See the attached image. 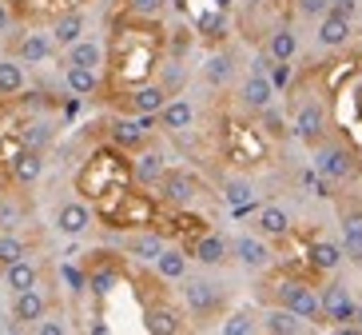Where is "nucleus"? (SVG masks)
I'll return each instance as SVG.
<instances>
[{
  "label": "nucleus",
  "mask_w": 362,
  "mask_h": 335,
  "mask_svg": "<svg viewBox=\"0 0 362 335\" xmlns=\"http://www.w3.org/2000/svg\"><path fill=\"white\" fill-rule=\"evenodd\" d=\"M310 168L327 180V184H351L358 176V160L354 152L339 140H319L315 144V156H310Z\"/></svg>",
  "instance_id": "nucleus-1"
},
{
  "label": "nucleus",
  "mask_w": 362,
  "mask_h": 335,
  "mask_svg": "<svg viewBox=\"0 0 362 335\" xmlns=\"http://www.w3.org/2000/svg\"><path fill=\"white\" fill-rule=\"evenodd\" d=\"M271 300H275L279 307L295 312L298 319H307V324H319V319H322L319 292H315L310 283H303V280H279L275 288H271Z\"/></svg>",
  "instance_id": "nucleus-2"
},
{
  "label": "nucleus",
  "mask_w": 362,
  "mask_h": 335,
  "mask_svg": "<svg viewBox=\"0 0 362 335\" xmlns=\"http://www.w3.org/2000/svg\"><path fill=\"white\" fill-rule=\"evenodd\" d=\"M156 192H160V200L168 208H187V204H195V195H199V176L187 172V168H168V172L160 176Z\"/></svg>",
  "instance_id": "nucleus-3"
},
{
  "label": "nucleus",
  "mask_w": 362,
  "mask_h": 335,
  "mask_svg": "<svg viewBox=\"0 0 362 335\" xmlns=\"http://www.w3.org/2000/svg\"><path fill=\"white\" fill-rule=\"evenodd\" d=\"M327 128H330V116H327V108H322L319 100H303L295 108V120H291V136H298L303 144H315L319 140H327Z\"/></svg>",
  "instance_id": "nucleus-4"
},
{
  "label": "nucleus",
  "mask_w": 362,
  "mask_h": 335,
  "mask_svg": "<svg viewBox=\"0 0 362 335\" xmlns=\"http://www.w3.org/2000/svg\"><path fill=\"white\" fill-rule=\"evenodd\" d=\"M231 256L239 268L247 271H267L275 263V251H271V239H263L259 232H243V236L231 239Z\"/></svg>",
  "instance_id": "nucleus-5"
},
{
  "label": "nucleus",
  "mask_w": 362,
  "mask_h": 335,
  "mask_svg": "<svg viewBox=\"0 0 362 335\" xmlns=\"http://www.w3.org/2000/svg\"><path fill=\"white\" fill-rule=\"evenodd\" d=\"M92 224H96V212H92L88 200H64V204L56 208V216H52V227L60 232V236H68V239L88 236Z\"/></svg>",
  "instance_id": "nucleus-6"
},
{
  "label": "nucleus",
  "mask_w": 362,
  "mask_h": 335,
  "mask_svg": "<svg viewBox=\"0 0 362 335\" xmlns=\"http://www.w3.org/2000/svg\"><path fill=\"white\" fill-rule=\"evenodd\" d=\"M183 303L192 315H211L223 303V288L215 280H203V276H183Z\"/></svg>",
  "instance_id": "nucleus-7"
},
{
  "label": "nucleus",
  "mask_w": 362,
  "mask_h": 335,
  "mask_svg": "<svg viewBox=\"0 0 362 335\" xmlns=\"http://www.w3.org/2000/svg\"><path fill=\"white\" fill-rule=\"evenodd\" d=\"M319 300H322V319H327L330 327H354L358 300L351 295V288H346V283H330Z\"/></svg>",
  "instance_id": "nucleus-8"
},
{
  "label": "nucleus",
  "mask_w": 362,
  "mask_h": 335,
  "mask_svg": "<svg viewBox=\"0 0 362 335\" xmlns=\"http://www.w3.org/2000/svg\"><path fill=\"white\" fill-rule=\"evenodd\" d=\"M151 120L156 116H119L112 120V128H107V136H112V144L124 152H139V148H148V136H151Z\"/></svg>",
  "instance_id": "nucleus-9"
},
{
  "label": "nucleus",
  "mask_w": 362,
  "mask_h": 335,
  "mask_svg": "<svg viewBox=\"0 0 362 335\" xmlns=\"http://www.w3.org/2000/svg\"><path fill=\"white\" fill-rule=\"evenodd\" d=\"M239 104H243L247 112H263L275 104V84H271V76L259 72V68H251V72L243 76V84H239Z\"/></svg>",
  "instance_id": "nucleus-10"
},
{
  "label": "nucleus",
  "mask_w": 362,
  "mask_h": 335,
  "mask_svg": "<svg viewBox=\"0 0 362 335\" xmlns=\"http://www.w3.org/2000/svg\"><path fill=\"white\" fill-rule=\"evenodd\" d=\"M171 100V88L163 80H148L128 92V112L132 116H160V108Z\"/></svg>",
  "instance_id": "nucleus-11"
},
{
  "label": "nucleus",
  "mask_w": 362,
  "mask_h": 335,
  "mask_svg": "<svg viewBox=\"0 0 362 335\" xmlns=\"http://www.w3.org/2000/svg\"><path fill=\"white\" fill-rule=\"evenodd\" d=\"M8 176H12V184L16 188H33L40 184V176H44V152L40 148H16L8 156Z\"/></svg>",
  "instance_id": "nucleus-12"
},
{
  "label": "nucleus",
  "mask_w": 362,
  "mask_h": 335,
  "mask_svg": "<svg viewBox=\"0 0 362 335\" xmlns=\"http://www.w3.org/2000/svg\"><path fill=\"white\" fill-rule=\"evenodd\" d=\"M255 232L263 239H287L295 232V216L283 204H259L255 208Z\"/></svg>",
  "instance_id": "nucleus-13"
},
{
  "label": "nucleus",
  "mask_w": 362,
  "mask_h": 335,
  "mask_svg": "<svg viewBox=\"0 0 362 335\" xmlns=\"http://www.w3.org/2000/svg\"><path fill=\"white\" fill-rule=\"evenodd\" d=\"M56 52H60V48H56L52 33H44V28L24 33L21 40H16V48H12V56H16V60H24V64H48Z\"/></svg>",
  "instance_id": "nucleus-14"
},
{
  "label": "nucleus",
  "mask_w": 362,
  "mask_h": 335,
  "mask_svg": "<svg viewBox=\"0 0 362 335\" xmlns=\"http://www.w3.org/2000/svg\"><path fill=\"white\" fill-rule=\"evenodd\" d=\"M351 33H354V21H346V16H339V12H322L319 21H315V40H319V48H346L351 44Z\"/></svg>",
  "instance_id": "nucleus-15"
},
{
  "label": "nucleus",
  "mask_w": 362,
  "mask_h": 335,
  "mask_svg": "<svg viewBox=\"0 0 362 335\" xmlns=\"http://www.w3.org/2000/svg\"><path fill=\"white\" fill-rule=\"evenodd\" d=\"M163 172H168V156H163L160 148L132 152V180H136L139 188H156Z\"/></svg>",
  "instance_id": "nucleus-16"
},
{
  "label": "nucleus",
  "mask_w": 362,
  "mask_h": 335,
  "mask_svg": "<svg viewBox=\"0 0 362 335\" xmlns=\"http://www.w3.org/2000/svg\"><path fill=\"white\" fill-rule=\"evenodd\" d=\"M44 315H48V295L40 283L28 292H12V319L21 327H36V319H44Z\"/></svg>",
  "instance_id": "nucleus-17"
},
{
  "label": "nucleus",
  "mask_w": 362,
  "mask_h": 335,
  "mask_svg": "<svg viewBox=\"0 0 362 335\" xmlns=\"http://www.w3.org/2000/svg\"><path fill=\"white\" fill-rule=\"evenodd\" d=\"M195 116H199V112H195V104L187 96H171L168 104H163L160 108V128L163 132H171V136H183V132H192L195 128Z\"/></svg>",
  "instance_id": "nucleus-18"
},
{
  "label": "nucleus",
  "mask_w": 362,
  "mask_h": 335,
  "mask_svg": "<svg viewBox=\"0 0 362 335\" xmlns=\"http://www.w3.org/2000/svg\"><path fill=\"white\" fill-rule=\"evenodd\" d=\"M219 192H223V204L231 208L235 216H247V212H255V184L247 180V176H227L223 184H219Z\"/></svg>",
  "instance_id": "nucleus-19"
},
{
  "label": "nucleus",
  "mask_w": 362,
  "mask_h": 335,
  "mask_svg": "<svg viewBox=\"0 0 362 335\" xmlns=\"http://www.w3.org/2000/svg\"><path fill=\"white\" fill-rule=\"evenodd\" d=\"M192 260H199L203 268H219V263L231 260V239L219 236V232H203L192 248Z\"/></svg>",
  "instance_id": "nucleus-20"
},
{
  "label": "nucleus",
  "mask_w": 362,
  "mask_h": 335,
  "mask_svg": "<svg viewBox=\"0 0 362 335\" xmlns=\"http://www.w3.org/2000/svg\"><path fill=\"white\" fill-rule=\"evenodd\" d=\"M84 28H88L84 12H80V8H68V12H60V16L52 21V28H48V33H52L56 48L64 52V48H72V44L80 40V36H84Z\"/></svg>",
  "instance_id": "nucleus-21"
},
{
  "label": "nucleus",
  "mask_w": 362,
  "mask_h": 335,
  "mask_svg": "<svg viewBox=\"0 0 362 335\" xmlns=\"http://www.w3.org/2000/svg\"><path fill=\"white\" fill-rule=\"evenodd\" d=\"M307 260L315 271H322V276H334V271L346 263V251H342V244H334V239H315L307 251Z\"/></svg>",
  "instance_id": "nucleus-22"
},
{
  "label": "nucleus",
  "mask_w": 362,
  "mask_h": 335,
  "mask_svg": "<svg viewBox=\"0 0 362 335\" xmlns=\"http://www.w3.org/2000/svg\"><path fill=\"white\" fill-rule=\"evenodd\" d=\"M151 268H156V276H160L163 283H183V276H187V268H192V256L180 251V248H163Z\"/></svg>",
  "instance_id": "nucleus-23"
},
{
  "label": "nucleus",
  "mask_w": 362,
  "mask_h": 335,
  "mask_svg": "<svg viewBox=\"0 0 362 335\" xmlns=\"http://www.w3.org/2000/svg\"><path fill=\"white\" fill-rule=\"evenodd\" d=\"M259 331H267V335H303L307 331V319H298L295 312H287V307H271V312L259 319Z\"/></svg>",
  "instance_id": "nucleus-24"
},
{
  "label": "nucleus",
  "mask_w": 362,
  "mask_h": 335,
  "mask_svg": "<svg viewBox=\"0 0 362 335\" xmlns=\"http://www.w3.org/2000/svg\"><path fill=\"white\" fill-rule=\"evenodd\" d=\"M0 276H4V288H8V292H28V288L40 283V268H36L28 256L16 260V263H8V268H0Z\"/></svg>",
  "instance_id": "nucleus-25"
},
{
  "label": "nucleus",
  "mask_w": 362,
  "mask_h": 335,
  "mask_svg": "<svg viewBox=\"0 0 362 335\" xmlns=\"http://www.w3.org/2000/svg\"><path fill=\"white\" fill-rule=\"evenodd\" d=\"M342 251H346V260L351 263H362V212H342Z\"/></svg>",
  "instance_id": "nucleus-26"
},
{
  "label": "nucleus",
  "mask_w": 362,
  "mask_h": 335,
  "mask_svg": "<svg viewBox=\"0 0 362 335\" xmlns=\"http://www.w3.org/2000/svg\"><path fill=\"white\" fill-rule=\"evenodd\" d=\"M64 64H80V68H100L104 64V44L92 36H80L72 48H64Z\"/></svg>",
  "instance_id": "nucleus-27"
},
{
  "label": "nucleus",
  "mask_w": 362,
  "mask_h": 335,
  "mask_svg": "<svg viewBox=\"0 0 362 335\" xmlns=\"http://www.w3.org/2000/svg\"><path fill=\"white\" fill-rule=\"evenodd\" d=\"M24 84H28V72H24V60L8 56V60H0V100H12L21 96Z\"/></svg>",
  "instance_id": "nucleus-28"
},
{
  "label": "nucleus",
  "mask_w": 362,
  "mask_h": 335,
  "mask_svg": "<svg viewBox=\"0 0 362 335\" xmlns=\"http://www.w3.org/2000/svg\"><path fill=\"white\" fill-rule=\"evenodd\" d=\"M203 80L211 88H227L235 80V56L231 52H211L203 60Z\"/></svg>",
  "instance_id": "nucleus-29"
},
{
  "label": "nucleus",
  "mask_w": 362,
  "mask_h": 335,
  "mask_svg": "<svg viewBox=\"0 0 362 335\" xmlns=\"http://www.w3.org/2000/svg\"><path fill=\"white\" fill-rule=\"evenodd\" d=\"M168 248V239L160 236V232H136V236L128 239V256L139 263H156V256Z\"/></svg>",
  "instance_id": "nucleus-30"
},
{
  "label": "nucleus",
  "mask_w": 362,
  "mask_h": 335,
  "mask_svg": "<svg viewBox=\"0 0 362 335\" xmlns=\"http://www.w3.org/2000/svg\"><path fill=\"white\" fill-rule=\"evenodd\" d=\"M271 60H295L298 56V33L291 28V24H283V28H275V33L267 36V48H263Z\"/></svg>",
  "instance_id": "nucleus-31"
},
{
  "label": "nucleus",
  "mask_w": 362,
  "mask_h": 335,
  "mask_svg": "<svg viewBox=\"0 0 362 335\" xmlns=\"http://www.w3.org/2000/svg\"><path fill=\"white\" fill-rule=\"evenodd\" d=\"M64 84L72 96H92V92H100V68L64 64Z\"/></svg>",
  "instance_id": "nucleus-32"
},
{
  "label": "nucleus",
  "mask_w": 362,
  "mask_h": 335,
  "mask_svg": "<svg viewBox=\"0 0 362 335\" xmlns=\"http://www.w3.org/2000/svg\"><path fill=\"white\" fill-rule=\"evenodd\" d=\"M144 324H148L151 335H180L183 331V319L171 307H163V303H156V307L144 312Z\"/></svg>",
  "instance_id": "nucleus-33"
},
{
  "label": "nucleus",
  "mask_w": 362,
  "mask_h": 335,
  "mask_svg": "<svg viewBox=\"0 0 362 335\" xmlns=\"http://www.w3.org/2000/svg\"><path fill=\"white\" fill-rule=\"evenodd\" d=\"M116 283H119V271L107 268V263H104V268H96V271H88V292L100 295V300L116 292Z\"/></svg>",
  "instance_id": "nucleus-34"
},
{
  "label": "nucleus",
  "mask_w": 362,
  "mask_h": 335,
  "mask_svg": "<svg viewBox=\"0 0 362 335\" xmlns=\"http://www.w3.org/2000/svg\"><path fill=\"white\" fill-rule=\"evenodd\" d=\"M24 256H28V244L16 232H0V268H8V263L24 260Z\"/></svg>",
  "instance_id": "nucleus-35"
},
{
  "label": "nucleus",
  "mask_w": 362,
  "mask_h": 335,
  "mask_svg": "<svg viewBox=\"0 0 362 335\" xmlns=\"http://www.w3.org/2000/svg\"><path fill=\"white\" fill-rule=\"evenodd\" d=\"M219 331H223V335H255L259 331V319L251 312H231L223 324H219Z\"/></svg>",
  "instance_id": "nucleus-36"
},
{
  "label": "nucleus",
  "mask_w": 362,
  "mask_h": 335,
  "mask_svg": "<svg viewBox=\"0 0 362 335\" xmlns=\"http://www.w3.org/2000/svg\"><path fill=\"white\" fill-rule=\"evenodd\" d=\"M24 224V204L21 200H12V192L0 200V232H16Z\"/></svg>",
  "instance_id": "nucleus-37"
},
{
  "label": "nucleus",
  "mask_w": 362,
  "mask_h": 335,
  "mask_svg": "<svg viewBox=\"0 0 362 335\" xmlns=\"http://www.w3.org/2000/svg\"><path fill=\"white\" fill-rule=\"evenodd\" d=\"M21 144L24 148H48V144H52V124H44V120H33V124H28V128L21 132Z\"/></svg>",
  "instance_id": "nucleus-38"
},
{
  "label": "nucleus",
  "mask_w": 362,
  "mask_h": 335,
  "mask_svg": "<svg viewBox=\"0 0 362 335\" xmlns=\"http://www.w3.org/2000/svg\"><path fill=\"white\" fill-rule=\"evenodd\" d=\"M259 120H263V132H267V136H271V140H283V136H287V120H283V116H279V108H275V104H271V108H263V112H259Z\"/></svg>",
  "instance_id": "nucleus-39"
},
{
  "label": "nucleus",
  "mask_w": 362,
  "mask_h": 335,
  "mask_svg": "<svg viewBox=\"0 0 362 335\" xmlns=\"http://www.w3.org/2000/svg\"><path fill=\"white\" fill-rule=\"evenodd\" d=\"M60 280L68 283V292H72V295H84L88 292V271H80L76 263H64V268H60Z\"/></svg>",
  "instance_id": "nucleus-40"
},
{
  "label": "nucleus",
  "mask_w": 362,
  "mask_h": 335,
  "mask_svg": "<svg viewBox=\"0 0 362 335\" xmlns=\"http://www.w3.org/2000/svg\"><path fill=\"white\" fill-rule=\"evenodd\" d=\"M124 4H128V12H132V16H144V21H156V16L163 12V4H168V0H124Z\"/></svg>",
  "instance_id": "nucleus-41"
},
{
  "label": "nucleus",
  "mask_w": 362,
  "mask_h": 335,
  "mask_svg": "<svg viewBox=\"0 0 362 335\" xmlns=\"http://www.w3.org/2000/svg\"><path fill=\"white\" fill-rule=\"evenodd\" d=\"M195 24H199V33L219 36V33H223V12H203V16H199Z\"/></svg>",
  "instance_id": "nucleus-42"
},
{
  "label": "nucleus",
  "mask_w": 362,
  "mask_h": 335,
  "mask_svg": "<svg viewBox=\"0 0 362 335\" xmlns=\"http://www.w3.org/2000/svg\"><path fill=\"white\" fill-rule=\"evenodd\" d=\"M327 8H330V0H298V12H303V16H315V21H319Z\"/></svg>",
  "instance_id": "nucleus-43"
},
{
  "label": "nucleus",
  "mask_w": 362,
  "mask_h": 335,
  "mask_svg": "<svg viewBox=\"0 0 362 335\" xmlns=\"http://www.w3.org/2000/svg\"><path fill=\"white\" fill-rule=\"evenodd\" d=\"M36 331H40V335H64L68 324H60V319H48V315H44V319H36Z\"/></svg>",
  "instance_id": "nucleus-44"
},
{
  "label": "nucleus",
  "mask_w": 362,
  "mask_h": 335,
  "mask_svg": "<svg viewBox=\"0 0 362 335\" xmlns=\"http://www.w3.org/2000/svg\"><path fill=\"white\" fill-rule=\"evenodd\" d=\"M330 12H339L346 21H354V12H358V0H330Z\"/></svg>",
  "instance_id": "nucleus-45"
},
{
  "label": "nucleus",
  "mask_w": 362,
  "mask_h": 335,
  "mask_svg": "<svg viewBox=\"0 0 362 335\" xmlns=\"http://www.w3.org/2000/svg\"><path fill=\"white\" fill-rule=\"evenodd\" d=\"M8 28H12V12H8V4L0 0V36L8 33Z\"/></svg>",
  "instance_id": "nucleus-46"
},
{
  "label": "nucleus",
  "mask_w": 362,
  "mask_h": 335,
  "mask_svg": "<svg viewBox=\"0 0 362 335\" xmlns=\"http://www.w3.org/2000/svg\"><path fill=\"white\" fill-rule=\"evenodd\" d=\"M8 184H12V176H8V168H4V172H0V200L8 195Z\"/></svg>",
  "instance_id": "nucleus-47"
},
{
  "label": "nucleus",
  "mask_w": 362,
  "mask_h": 335,
  "mask_svg": "<svg viewBox=\"0 0 362 335\" xmlns=\"http://www.w3.org/2000/svg\"><path fill=\"white\" fill-rule=\"evenodd\" d=\"M215 8H219V12H231V8H235V0H215Z\"/></svg>",
  "instance_id": "nucleus-48"
},
{
  "label": "nucleus",
  "mask_w": 362,
  "mask_h": 335,
  "mask_svg": "<svg viewBox=\"0 0 362 335\" xmlns=\"http://www.w3.org/2000/svg\"><path fill=\"white\" fill-rule=\"evenodd\" d=\"M354 331H362V300H358V312H354Z\"/></svg>",
  "instance_id": "nucleus-49"
}]
</instances>
